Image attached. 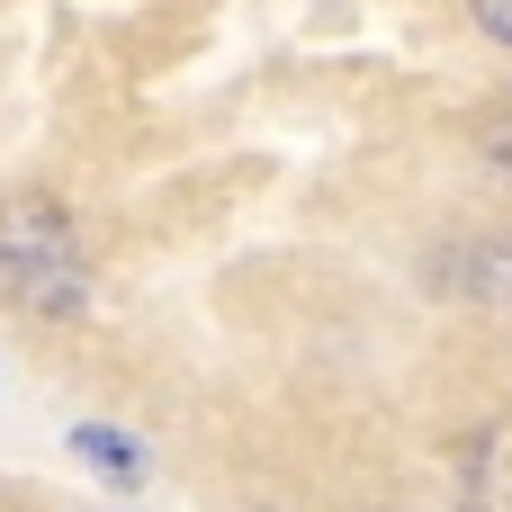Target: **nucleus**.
<instances>
[{"instance_id": "nucleus-3", "label": "nucleus", "mask_w": 512, "mask_h": 512, "mask_svg": "<svg viewBox=\"0 0 512 512\" xmlns=\"http://www.w3.org/2000/svg\"><path fill=\"white\" fill-rule=\"evenodd\" d=\"M459 288H468V297H486V306H512V243H477Z\"/></svg>"}, {"instance_id": "nucleus-4", "label": "nucleus", "mask_w": 512, "mask_h": 512, "mask_svg": "<svg viewBox=\"0 0 512 512\" xmlns=\"http://www.w3.org/2000/svg\"><path fill=\"white\" fill-rule=\"evenodd\" d=\"M468 9H477V27H486L495 45H512V0H468Z\"/></svg>"}, {"instance_id": "nucleus-1", "label": "nucleus", "mask_w": 512, "mask_h": 512, "mask_svg": "<svg viewBox=\"0 0 512 512\" xmlns=\"http://www.w3.org/2000/svg\"><path fill=\"white\" fill-rule=\"evenodd\" d=\"M0 288L27 306V315H81L90 279H81V243H72V216L36 189L0 198Z\"/></svg>"}, {"instance_id": "nucleus-2", "label": "nucleus", "mask_w": 512, "mask_h": 512, "mask_svg": "<svg viewBox=\"0 0 512 512\" xmlns=\"http://www.w3.org/2000/svg\"><path fill=\"white\" fill-rule=\"evenodd\" d=\"M72 450H81L90 468H108L117 486H144V450H135L126 432H99V423H81V432H72Z\"/></svg>"}]
</instances>
